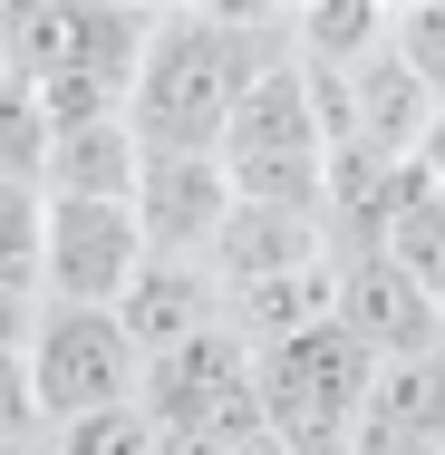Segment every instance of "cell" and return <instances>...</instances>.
Wrapping results in <instances>:
<instances>
[{
    "label": "cell",
    "instance_id": "7a4b0ae2",
    "mask_svg": "<svg viewBox=\"0 0 445 455\" xmlns=\"http://www.w3.org/2000/svg\"><path fill=\"white\" fill-rule=\"evenodd\" d=\"M223 175H233V204H262V213H310L330 204V107H320V78L300 59H271L242 116L223 126Z\"/></svg>",
    "mask_w": 445,
    "mask_h": 455
},
{
    "label": "cell",
    "instance_id": "7c38bea8",
    "mask_svg": "<svg viewBox=\"0 0 445 455\" xmlns=\"http://www.w3.org/2000/svg\"><path fill=\"white\" fill-rule=\"evenodd\" d=\"M136 175H146V146L136 126H68L59 156H49V194L59 204H136Z\"/></svg>",
    "mask_w": 445,
    "mask_h": 455
},
{
    "label": "cell",
    "instance_id": "e0dca14e",
    "mask_svg": "<svg viewBox=\"0 0 445 455\" xmlns=\"http://www.w3.org/2000/svg\"><path fill=\"white\" fill-rule=\"evenodd\" d=\"M39 455H155V417L146 407H107V417H78V427H49Z\"/></svg>",
    "mask_w": 445,
    "mask_h": 455
},
{
    "label": "cell",
    "instance_id": "3957f363",
    "mask_svg": "<svg viewBox=\"0 0 445 455\" xmlns=\"http://www.w3.org/2000/svg\"><path fill=\"white\" fill-rule=\"evenodd\" d=\"M368 378H377V359L349 349V339L320 320V330H300V339H281V349H252V407H262V427L290 455H349Z\"/></svg>",
    "mask_w": 445,
    "mask_h": 455
},
{
    "label": "cell",
    "instance_id": "ba28073f",
    "mask_svg": "<svg viewBox=\"0 0 445 455\" xmlns=\"http://www.w3.org/2000/svg\"><path fill=\"white\" fill-rule=\"evenodd\" d=\"M136 407L155 427H223V436H242V427H262V407H252V349L233 330H213V339H194V349L146 368Z\"/></svg>",
    "mask_w": 445,
    "mask_h": 455
},
{
    "label": "cell",
    "instance_id": "9c48e42d",
    "mask_svg": "<svg viewBox=\"0 0 445 455\" xmlns=\"http://www.w3.org/2000/svg\"><path fill=\"white\" fill-rule=\"evenodd\" d=\"M116 330L136 339L146 368L194 349V339H213V330H223V281H213V262H146L136 291L116 300Z\"/></svg>",
    "mask_w": 445,
    "mask_h": 455
},
{
    "label": "cell",
    "instance_id": "9a60e30c",
    "mask_svg": "<svg viewBox=\"0 0 445 455\" xmlns=\"http://www.w3.org/2000/svg\"><path fill=\"white\" fill-rule=\"evenodd\" d=\"M49 156H59V126H49L39 88H10V78H0V175L49 194Z\"/></svg>",
    "mask_w": 445,
    "mask_h": 455
},
{
    "label": "cell",
    "instance_id": "8fae6325",
    "mask_svg": "<svg viewBox=\"0 0 445 455\" xmlns=\"http://www.w3.org/2000/svg\"><path fill=\"white\" fill-rule=\"evenodd\" d=\"M300 272H330V233H320L310 213L233 204V223H223V243H213V281H223V300L271 291V281H300Z\"/></svg>",
    "mask_w": 445,
    "mask_h": 455
},
{
    "label": "cell",
    "instance_id": "277c9868",
    "mask_svg": "<svg viewBox=\"0 0 445 455\" xmlns=\"http://www.w3.org/2000/svg\"><path fill=\"white\" fill-rule=\"evenodd\" d=\"M29 387H39V417H49V427H78V417H107V407H136L146 359H136V339L116 330V310H59V300H39Z\"/></svg>",
    "mask_w": 445,
    "mask_h": 455
},
{
    "label": "cell",
    "instance_id": "30bf717a",
    "mask_svg": "<svg viewBox=\"0 0 445 455\" xmlns=\"http://www.w3.org/2000/svg\"><path fill=\"white\" fill-rule=\"evenodd\" d=\"M349 455H445V349L426 359H387L368 378Z\"/></svg>",
    "mask_w": 445,
    "mask_h": 455
},
{
    "label": "cell",
    "instance_id": "52a82bcc",
    "mask_svg": "<svg viewBox=\"0 0 445 455\" xmlns=\"http://www.w3.org/2000/svg\"><path fill=\"white\" fill-rule=\"evenodd\" d=\"M223 223H233V175H223V156H146V175H136L146 262H213Z\"/></svg>",
    "mask_w": 445,
    "mask_h": 455
},
{
    "label": "cell",
    "instance_id": "5bb4252c",
    "mask_svg": "<svg viewBox=\"0 0 445 455\" xmlns=\"http://www.w3.org/2000/svg\"><path fill=\"white\" fill-rule=\"evenodd\" d=\"M39 262H49V194L0 175V291L39 300Z\"/></svg>",
    "mask_w": 445,
    "mask_h": 455
},
{
    "label": "cell",
    "instance_id": "4fadbf2b",
    "mask_svg": "<svg viewBox=\"0 0 445 455\" xmlns=\"http://www.w3.org/2000/svg\"><path fill=\"white\" fill-rule=\"evenodd\" d=\"M387 49V0H310L290 10V59L310 78H349Z\"/></svg>",
    "mask_w": 445,
    "mask_h": 455
},
{
    "label": "cell",
    "instance_id": "6da1fadb",
    "mask_svg": "<svg viewBox=\"0 0 445 455\" xmlns=\"http://www.w3.org/2000/svg\"><path fill=\"white\" fill-rule=\"evenodd\" d=\"M271 59H290V20L252 10H165L155 49L136 68L126 126L146 156H223V126L242 116V97Z\"/></svg>",
    "mask_w": 445,
    "mask_h": 455
},
{
    "label": "cell",
    "instance_id": "d6986e66",
    "mask_svg": "<svg viewBox=\"0 0 445 455\" xmlns=\"http://www.w3.org/2000/svg\"><path fill=\"white\" fill-rule=\"evenodd\" d=\"M407 165H417V184H426V194L445 204V107H436V126L417 136V156H407Z\"/></svg>",
    "mask_w": 445,
    "mask_h": 455
},
{
    "label": "cell",
    "instance_id": "5b68a950",
    "mask_svg": "<svg viewBox=\"0 0 445 455\" xmlns=\"http://www.w3.org/2000/svg\"><path fill=\"white\" fill-rule=\"evenodd\" d=\"M146 272V233L136 204H59L49 194V262H39V300L59 310H116Z\"/></svg>",
    "mask_w": 445,
    "mask_h": 455
},
{
    "label": "cell",
    "instance_id": "8992f818",
    "mask_svg": "<svg viewBox=\"0 0 445 455\" xmlns=\"http://www.w3.org/2000/svg\"><path fill=\"white\" fill-rule=\"evenodd\" d=\"M330 330H339L349 349H368L377 368L445 349V310L397 272L387 252H330Z\"/></svg>",
    "mask_w": 445,
    "mask_h": 455
},
{
    "label": "cell",
    "instance_id": "ffe728a7",
    "mask_svg": "<svg viewBox=\"0 0 445 455\" xmlns=\"http://www.w3.org/2000/svg\"><path fill=\"white\" fill-rule=\"evenodd\" d=\"M0 455H39V446H0Z\"/></svg>",
    "mask_w": 445,
    "mask_h": 455
},
{
    "label": "cell",
    "instance_id": "2e32d148",
    "mask_svg": "<svg viewBox=\"0 0 445 455\" xmlns=\"http://www.w3.org/2000/svg\"><path fill=\"white\" fill-rule=\"evenodd\" d=\"M387 59L445 107V0H397L387 10Z\"/></svg>",
    "mask_w": 445,
    "mask_h": 455
},
{
    "label": "cell",
    "instance_id": "ac0fdd59",
    "mask_svg": "<svg viewBox=\"0 0 445 455\" xmlns=\"http://www.w3.org/2000/svg\"><path fill=\"white\" fill-rule=\"evenodd\" d=\"M29 330H39V300L29 291H0V359H29Z\"/></svg>",
    "mask_w": 445,
    "mask_h": 455
}]
</instances>
